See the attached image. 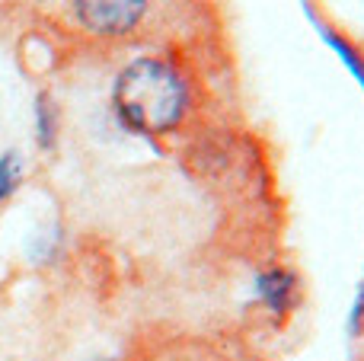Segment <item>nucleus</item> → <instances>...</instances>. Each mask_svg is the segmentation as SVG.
<instances>
[{"mask_svg":"<svg viewBox=\"0 0 364 361\" xmlns=\"http://www.w3.org/2000/svg\"><path fill=\"white\" fill-rule=\"evenodd\" d=\"M112 106L119 122L134 134H166L188 109V87L176 68L160 58H138L115 77Z\"/></svg>","mask_w":364,"mask_h":361,"instance_id":"nucleus-1","label":"nucleus"},{"mask_svg":"<svg viewBox=\"0 0 364 361\" xmlns=\"http://www.w3.org/2000/svg\"><path fill=\"white\" fill-rule=\"evenodd\" d=\"M77 19L96 36H125L141 23L147 0H74Z\"/></svg>","mask_w":364,"mask_h":361,"instance_id":"nucleus-2","label":"nucleus"},{"mask_svg":"<svg viewBox=\"0 0 364 361\" xmlns=\"http://www.w3.org/2000/svg\"><path fill=\"white\" fill-rule=\"evenodd\" d=\"M256 294L262 307H269L275 317H288L297 304V275L282 266L265 269L256 279Z\"/></svg>","mask_w":364,"mask_h":361,"instance_id":"nucleus-3","label":"nucleus"},{"mask_svg":"<svg viewBox=\"0 0 364 361\" xmlns=\"http://www.w3.org/2000/svg\"><path fill=\"white\" fill-rule=\"evenodd\" d=\"M23 157L19 151H4L0 153V205L6 202L10 195H16V189L23 185Z\"/></svg>","mask_w":364,"mask_h":361,"instance_id":"nucleus-4","label":"nucleus"},{"mask_svg":"<svg viewBox=\"0 0 364 361\" xmlns=\"http://www.w3.org/2000/svg\"><path fill=\"white\" fill-rule=\"evenodd\" d=\"M55 138H58V112L48 96H38L36 99V141L42 147H55Z\"/></svg>","mask_w":364,"mask_h":361,"instance_id":"nucleus-5","label":"nucleus"},{"mask_svg":"<svg viewBox=\"0 0 364 361\" xmlns=\"http://www.w3.org/2000/svg\"><path fill=\"white\" fill-rule=\"evenodd\" d=\"M326 42L333 45L336 51H339V58L348 64V70H352L355 77L361 80V87H364V58H361V51L355 48L348 38H342V36H336V32H326Z\"/></svg>","mask_w":364,"mask_h":361,"instance_id":"nucleus-6","label":"nucleus"}]
</instances>
